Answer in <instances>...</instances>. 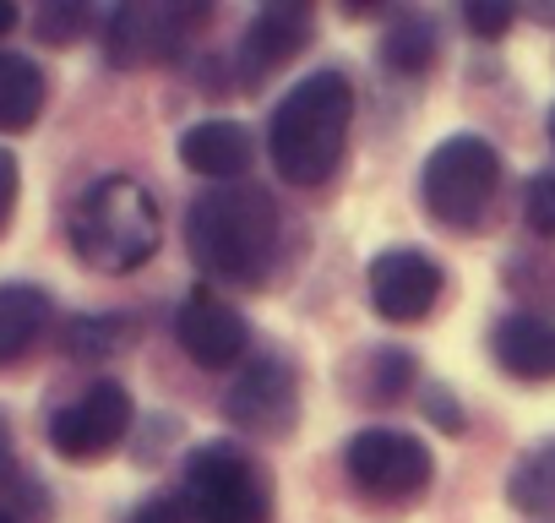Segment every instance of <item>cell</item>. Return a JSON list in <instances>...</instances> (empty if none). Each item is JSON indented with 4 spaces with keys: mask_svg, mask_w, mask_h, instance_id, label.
Here are the masks:
<instances>
[{
    "mask_svg": "<svg viewBox=\"0 0 555 523\" xmlns=\"http://www.w3.org/2000/svg\"><path fill=\"white\" fill-rule=\"evenodd\" d=\"M185 245L207 279L250 290L267 279L278 256V202L250 180L207 186L185 207Z\"/></svg>",
    "mask_w": 555,
    "mask_h": 523,
    "instance_id": "obj_1",
    "label": "cell"
},
{
    "mask_svg": "<svg viewBox=\"0 0 555 523\" xmlns=\"http://www.w3.org/2000/svg\"><path fill=\"white\" fill-rule=\"evenodd\" d=\"M349 120H354V88L344 72H311L300 77L284 99H278L272 120H267V153L272 169L289 186H322L333 180L344 142H349Z\"/></svg>",
    "mask_w": 555,
    "mask_h": 523,
    "instance_id": "obj_2",
    "label": "cell"
},
{
    "mask_svg": "<svg viewBox=\"0 0 555 523\" xmlns=\"http://www.w3.org/2000/svg\"><path fill=\"white\" fill-rule=\"evenodd\" d=\"M158 202L131 175H104L72 213V251L99 273H131L158 251Z\"/></svg>",
    "mask_w": 555,
    "mask_h": 523,
    "instance_id": "obj_3",
    "label": "cell"
},
{
    "mask_svg": "<svg viewBox=\"0 0 555 523\" xmlns=\"http://www.w3.org/2000/svg\"><path fill=\"white\" fill-rule=\"evenodd\" d=\"M185 523H267L272 512V480L261 458H250L234 442H202L185 458V490H180Z\"/></svg>",
    "mask_w": 555,
    "mask_h": 523,
    "instance_id": "obj_4",
    "label": "cell"
},
{
    "mask_svg": "<svg viewBox=\"0 0 555 523\" xmlns=\"http://www.w3.org/2000/svg\"><path fill=\"white\" fill-rule=\"evenodd\" d=\"M495 191H501V153L474 131L436 142L420 169V202L447 229H485Z\"/></svg>",
    "mask_w": 555,
    "mask_h": 523,
    "instance_id": "obj_5",
    "label": "cell"
},
{
    "mask_svg": "<svg viewBox=\"0 0 555 523\" xmlns=\"http://www.w3.org/2000/svg\"><path fill=\"white\" fill-rule=\"evenodd\" d=\"M344 469L360 490L371 496H387V501H403V496H420L436 474V458L420 436L409 431H392V425H371L360 436H349L344 447Z\"/></svg>",
    "mask_w": 555,
    "mask_h": 523,
    "instance_id": "obj_6",
    "label": "cell"
},
{
    "mask_svg": "<svg viewBox=\"0 0 555 523\" xmlns=\"http://www.w3.org/2000/svg\"><path fill=\"white\" fill-rule=\"evenodd\" d=\"M131 420H137L131 393H126L120 382H93L88 393H77V398L50 420V442H55V452H61L66 463H99V458H109V452L126 442Z\"/></svg>",
    "mask_w": 555,
    "mask_h": 523,
    "instance_id": "obj_7",
    "label": "cell"
},
{
    "mask_svg": "<svg viewBox=\"0 0 555 523\" xmlns=\"http://www.w3.org/2000/svg\"><path fill=\"white\" fill-rule=\"evenodd\" d=\"M207 23V7H120L104 28V55L109 66L142 72V66H164L185 50L191 28Z\"/></svg>",
    "mask_w": 555,
    "mask_h": 523,
    "instance_id": "obj_8",
    "label": "cell"
},
{
    "mask_svg": "<svg viewBox=\"0 0 555 523\" xmlns=\"http://www.w3.org/2000/svg\"><path fill=\"white\" fill-rule=\"evenodd\" d=\"M223 414L250 431V436H284L295 420H300V382L284 360H250L229 398H223Z\"/></svg>",
    "mask_w": 555,
    "mask_h": 523,
    "instance_id": "obj_9",
    "label": "cell"
},
{
    "mask_svg": "<svg viewBox=\"0 0 555 523\" xmlns=\"http://www.w3.org/2000/svg\"><path fill=\"white\" fill-rule=\"evenodd\" d=\"M441 301V262L414 245H392L371 262V306L387 322H420Z\"/></svg>",
    "mask_w": 555,
    "mask_h": 523,
    "instance_id": "obj_10",
    "label": "cell"
},
{
    "mask_svg": "<svg viewBox=\"0 0 555 523\" xmlns=\"http://www.w3.org/2000/svg\"><path fill=\"white\" fill-rule=\"evenodd\" d=\"M311 39H317V12H311V7H289V0L261 7V12L245 23V34H240V77H245V82L272 77L278 66H289Z\"/></svg>",
    "mask_w": 555,
    "mask_h": 523,
    "instance_id": "obj_11",
    "label": "cell"
},
{
    "mask_svg": "<svg viewBox=\"0 0 555 523\" xmlns=\"http://www.w3.org/2000/svg\"><path fill=\"white\" fill-rule=\"evenodd\" d=\"M175 339H180V349H185L202 371L234 366V360L245 355V344H250L240 311L223 306L212 290H191V295H185V306H180V317H175Z\"/></svg>",
    "mask_w": 555,
    "mask_h": 523,
    "instance_id": "obj_12",
    "label": "cell"
},
{
    "mask_svg": "<svg viewBox=\"0 0 555 523\" xmlns=\"http://www.w3.org/2000/svg\"><path fill=\"white\" fill-rule=\"evenodd\" d=\"M490 355L517 382H555V322L533 311H512L490 328Z\"/></svg>",
    "mask_w": 555,
    "mask_h": 523,
    "instance_id": "obj_13",
    "label": "cell"
},
{
    "mask_svg": "<svg viewBox=\"0 0 555 523\" xmlns=\"http://www.w3.org/2000/svg\"><path fill=\"white\" fill-rule=\"evenodd\" d=\"M180 164L212 186L240 180L250 169V131L240 120H202L180 137Z\"/></svg>",
    "mask_w": 555,
    "mask_h": 523,
    "instance_id": "obj_14",
    "label": "cell"
},
{
    "mask_svg": "<svg viewBox=\"0 0 555 523\" xmlns=\"http://www.w3.org/2000/svg\"><path fill=\"white\" fill-rule=\"evenodd\" d=\"M50 322V295L39 284H0V366H12L34 349Z\"/></svg>",
    "mask_w": 555,
    "mask_h": 523,
    "instance_id": "obj_15",
    "label": "cell"
},
{
    "mask_svg": "<svg viewBox=\"0 0 555 523\" xmlns=\"http://www.w3.org/2000/svg\"><path fill=\"white\" fill-rule=\"evenodd\" d=\"M44 93L50 82L28 55L0 50V131H28L44 115Z\"/></svg>",
    "mask_w": 555,
    "mask_h": 523,
    "instance_id": "obj_16",
    "label": "cell"
},
{
    "mask_svg": "<svg viewBox=\"0 0 555 523\" xmlns=\"http://www.w3.org/2000/svg\"><path fill=\"white\" fill-rule=\"evenodd\" d=\"M506 501H512L517 512H528V518H550V512H555V436L539 442V447H528V452L512 463V474H506Z\"/></svg>",
    "mask_w": 555,
    "mask_h": 523,
    "instance_id": "obj_17",
    "label": "cell"
},
{
    "mask_svg": "<svg viewBox=\"0 0 555 523\" xmlns=\"http://www.w3.org/2000/svg\"><path fill=\"white\" fill-rule=\"evenodd\" d=\"M436 50H441V34H436V23L420 17V12L398 17V23L382 34V61H387L398 77H420V72H430V66H436Z\"/></svg>",
    "mask_w": 555,
    "mask_h": 523,
    "instance_id": "obj_18",
    "label": "cell"
},
{
    "mask_svg": "<svg viewBox=\"0 0 555 523\" xmlns=\"http://www.w3.org/2000/svg\"><path fill=\"white\" fill-rule=\"evenodd\" d=\"M126 344H137V322L120 317V311H93V317H77L66 328L72 360H104V355H120Z\"/></svg>",
    "mask_w": 555,
    "mask_h": 523,
    "instance_id": "obj_19",
    "label": "cell"
},
{
    "mask_svg": "<svg viewBox=\"0 0 555 523\" xmlns=\"http://www.w3.org/2000/svg\"><path fill=\"white\" fill-rule=\"evenodd\" d=\"M414 355L409 349H398V344H387V349H371L365 355V377H360V393H365V404H392V398H403L409 387H414Z\"/></svg>",
    "mask_w": 555,
    "mask_h": 523,
    "instance_id": "obj_20",
    "label": "cell"
},
{
    "mask_svg": "<svg viewBox=\"0 0 555 523\" xmlns=\"http://www.w3.org/2000/svg\"><path fill=\"white\" fill-rule=\"evenodd\" d=\"M0 490L7 496H23L34 512H44V496H39V480H28L17 469V447H12V420L0 414Z\"/></svg>",
    "mask_w": 555,
    "mask_h": 523,
    "instance_id": "obj_21",
    "label": "cell"
},
{
    "mask_svg": "<svg viewBox=\"0 0 555 523\" xmlns=\"http://www.w3.org/2000/svg\"><path fill=\"white\" fill-rule=\"evenodd\" d=\"M522 218L533 224V234L555 240V169L533 175L528 180V202H522Z\"/></svg>",
    "mask_w": 555,
    "mask_h": 523,
    "instance_id": "obj_22",
    "label": "cell"
},
{
    "mask_svg": "<svg viewBox=\"0 0 555 523\" xmlns=\"http://www.w3.org/2000/svg\"><path fill=\"white\" fill-rule=\"evenodd\" d=\"M463 23H468V34H479V39H501V34L517 23V12L506 7V0H468Z\"/></svg>",
    "mask_w": 555,
    "mask_h": 523,
    "instance_id": "obj_23",
    "label": "cell"
},
{
    "mask_svg": "<svg viewBox=\"0 0 555 523\" xmlns=\"http://www.w3.org/2000/svg\"><path fill=\"white\" fill-rule=\"evenodd\" d=\"M82 28H88V12H82V7H44L39 23H34V34H39L44 44H72Z\"/></svg>",
    "mask_w": 555,
    "mask_h": 523,
    "instance_id": "obj_24",
    "label": "cell"
},
{
    "mask_svg": "<svg viewBox=\"0 0 555 523\" xmlns=\"http://www.w3.org/2000/svg\"><path fill=\"white\" fill-rule=\"evenodd\" d=\"M420 409H425V414H430V420H436L447 436H457V431L468 425V420H463V409L452 404V393H447L441 382H425V393H420Z\"/></svg>",
    "mask_w": 555,
    "mask_h": 523,
    "instance_id": "obj_25",
    "label": "cell"
},
{
    "mask_svg": "<svg viewBox=\"0 0 555 523\" xmlns=\"http://www.w3.org/2000/svg\"><path fill=\"white\" fill-rule=\"evenodd\" d=\"M126 523H185V507L180 496H147L126 512Z\"/></svg>",
    "mask_w": 555,
    "mask_h": 523,
    "instance_id": "obj_26",
    "label": "cell"
},
{
    "mask_svg": "<svg viewBox=\"0 0 555 523\" xmlns=\"http://www.w3.org/2000/svg\"><path fill=\"white\" fill-rule=\"evenodd\" d=\"M17 186H23V169H17V153L0 148V234L12 224V207H17Z\"/></svg>",
    "mask_w": 555,
    "mask_h": 523,
    "instance_id": "obj_27",
    "label": "cell"
},
{
    "mask_svg": "<svg viewBox=\"0 0 555 523\" xmlns=\"http://www.w3.org/2000/svg\"><path fill=\"white\" fill-rule=\"evenodd\" d=\"M17 28V7H12V0H0V39H7Z\"/></svg>",
    "mask_w": 555,
    "mask_h": 523,
    "instance_id": "obj_28",
    "label": "cell"
},
{
    "mask_svg": "<svg viewBox=\"0 0 555 523\" xmlns=\"http://www.w3.org/2000/svg\"><path fill=\"white\" fill-rule=\"evenodd\" d=\"M0 523H23V518H17V512H7V507H0Z\"/></svg>",
    "mask_w": 555,
    "mask_h": 523,
    "instance_id": "obj_29",
    "label": "cell"
},
{
    "mask_svg": "<svg viewBox=\"0 0 555 523\" xmlns=\"http://www.w3.org/2000/svg\"><path fill=\"white\" fill-rule=\"evenodd\" d=\"M550 142H555V110H550Z\"/></svg>",
    "mask_w": 555,
    "mask_h": 523,
    "instance_id": "obj_30",
    "label": "cell"
}]
</instances>
